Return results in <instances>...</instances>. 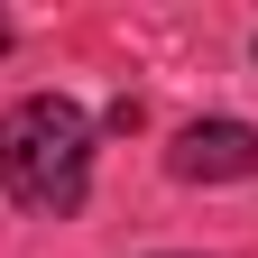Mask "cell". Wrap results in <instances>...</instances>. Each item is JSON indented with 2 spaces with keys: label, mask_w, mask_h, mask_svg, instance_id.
Instances as JSON below:
<instances>
[{
  "label": "cell",
  "mask_w": 258,
  "mask_h": 258,
  "mask_svg": "<svg viewBox=\"0 0 258 258\" xmlns=\"http://www.w3.org/2000/svg\"><path fill=\"white\" fill-rule=\"evenodd\" d=\"M166 166L184 184H240V175H258V129L249 120H194Z\"/></svg>",
  "instance_id": "2"
},
{
  "label": "cell",
  "mask_w": 258,
  "mask_h": 258,
  "mask_svg": "<svg viewBox=\"0 0 258 258\" xmlns=\"http://www.w3.org/2000/svg\"><path fill=\"white\" fill-rule=\"evenodd\" d=\"M0 184L28 212H74L92 184V120L64 92H28L0 111Z\"/></svg>",
  "instance_id": "1"
},
{
  "label": "cell",
  "mask_w": 258,
  "mask_h": 258,
  "mask_svg": "<svg viewBox=\"0 0 258 258\" xmlns=\"http://www.w3.org/2000/svg\"><path fill=\"white\" fill-rule=\"evenodd\" d=\"M0 46H10V19H0Z\"/></svg>",
  "instance_id": "3"
}]
</instances>
